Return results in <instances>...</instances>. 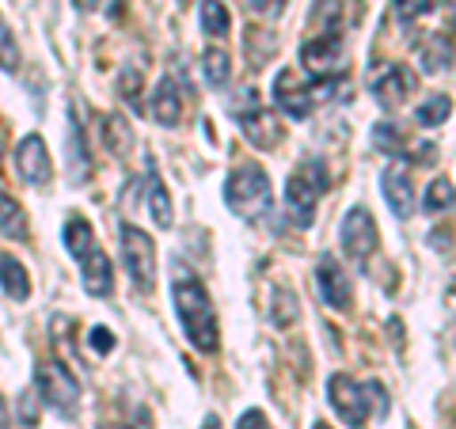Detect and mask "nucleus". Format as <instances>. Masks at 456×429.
I'll return each instance as SVG.
<instances>
[{"instance_id":"obj_3","label":"nucleus","mask_w":456,"mask_h":429,"mask_svg":"<svg viewBox=\"0 0 456 429\" xmlns=\"http://www.w3.org/2000/svg\"><path fill=\"white\" fill-rule=\"evenodd\" d=\"M224 202L240 221H263L270 213V175L259 164H240L224 182Z\"/></svg>"},{"instance_id":"obj_1","label":"nucleus","mask_w":456,"mask_h":429,"mask_svg":"<svg viewBox=\"0 0 456 429\" xmlns=\"http://www.w3.org/2000/svg\"><path fill=\"white\" fill-rule=\"evenodd\" d=\"M171 300H175V316L187 331L191 346L213 353L221 346V327H217V312H213V300L206 293V285L194 274H179L171 281Z\"/></svg>"},{"instance_id":"obj_22","label":"nucleus","mask_w":456,"mask_h":429,"mask_svg":"<svg viewBox=\"0 0 456 429\" xmlns=\"http://www.w3.org/2000/svg\"><path fill=\"white\" fill-rule=\"evenodd\" d=\"M202 73H206V80L213 84V88H224V84L232 80V57H228L224 50H217V46H209L202 53Z\"/></svg>"},{"instance_id":"obj_2","label":"nucleus","mask_w":456,"mask_h":429,"mask_svg":"<svg viewBox=\"0 0 456 429\" xmlns=\"http://www.w3.org/2000/svg\"><path fill=\"white\" fill-rule=\"evenodd\" d=\"M65 247L80 263L84 293H88V296H110L114 293V266L107 259V251L99 247L92 224L84 221L80 213H73V217L65 221Z\"/></svg>"},{"instance_id":"obj_28","label":"nucleus","mask_w":456,"mask_h":429,"mask_svg":"<svg viewBox=\"0 0 456 429\" xmlns=\"http://www.w3.org/2000/svg\"><path fill=\"white\" fill-rule=\"evenodd\" d=\"M392 12H395V23L403 27V31H411V27L430 12V0H392Z\"/></svg>"},{"instance_id":"obj_26","label":"nucleus","mask_w":456,"mask_h":429,"mask_svg":"<svg viewBox=\"0 0 456 429\" xmlns=\"http://www.w3.org/2000/svg\"><path fill=\"white\" fill-rule=\"evenodd\" d=\"M456 206V187L449 179H434L430 187H426V213H449Z\"/></svg>"},{"instance_id":"obj_5","label":"nucleus","mask_w":456,"mask_h":429,"mask_svg":"<svg viewBox=\"0 0 456 429\" xmlns=\"http://www.w3.org/2000/svg\"><path fill=\"white\" fill-rule=\"evenodd\" d=\"M35 388L42 395V403H46L53 414H61V418H73V414H77V407H80V384H77L73 373H69V365L42 361L35 368Z\"/></svg>"},{"instance_id":"obj_6","label":"nucleus","mask_w":456,"mask_h":429,"mask_svg":"<svg viewBox=\"0 0 456 429\" xmlns=\"http://www.w3.org/2000/svg\"><path fill=\"white\" fill-rule=\"evenodd\" d=\"M122 263H126V274H130L134 289L141 293L156 289V247L145 228L122 224Z\"/></svg>"},{"instance_id":"obj_13","label":"nucleus","mask_w":456,"mask_h":429,"mask_svg":"<svg viewBox=\"0 0 456 429\" xmlns=\"http://www.w3.org/2000/svg\"><path fill=\"white\" fill-rule=\"evenodd\" d=\"M380 190H384V198H388V206H392L395 217H411V209H415V187H411L407 160H392L388 167H384Z\"/></svg>"},{"instance_id":"obj_14","label":"nucleus","mask_w":456,"mask_h":429,"mask_svg":"<svg viewBox=\"0 0 456 429\" xmlns=\"http://www.w3.org/2000/svg\"><path fill=\"white\" fill-rule=\"evenodd\" d=\"M415 92V73L407 65H388L384 73L373 80V99L384 110H399L407 103V95Z\"/></svg>"},{"instance_id":"obj_41","label":"nucleus","mask_w":456,"mask_h":429,"mask_svg":"<svg viewBox=\"0 0 456 429\" xmlns=\"http://www.w3.org/2000/svg\"><path fill=\"white\" fill-rule=\"evenodd\" d=\"M312 429H331V425H327V422H316V425H312Z\"/></svg>"},{"instance_id":"obj_31","label":"nucleus","mask_w":456,"mask_h":429,"mask_svg":"<svg viewBox=\"0 0 456 429\" xmlns=\"http://www.w3.org/2000/svg\"><path fill=\"white\" fill-rule=\"evenodd\" d=\"M362 388H365V399H369V414H380L384 418V414H388V392H384V384L380 380H365Z\"/></svg>"},{"instance_id":"obj_37","label":"nucleus","mask_w":456,"mask_h":429,"mask_svg":"<svg viewBox=\"0 0 456 429\" xmlns=\"http://www.w3.org/2000/svg\"><path fill=\"white\" fill-rule=\"evenodd\" d=\"M445 4V20L452 23V31H456V0H441Z\"/></svg>"},{"instance_id":"obj_32","label":"nucleus","mask_w":456,"mask_h":429,"mask_svg":"<svg viewBox=\"0 0 456 429\" xmlns=\"http://www.w3.org/2000/svg\"><path fill=\"white\" fill-rule=\"evenodd\" d=\"M118 95H122L130 107H137V95H141V69H122Z\"/></svg>"},{"instance_id":"obj_40","label":"nucleus","mask_w":456,"mask_h":429,"mask_svg":"<svg viewBox=\"0 0 456 429\" xmlns=\"http://www.w3.org/2000/svg\"><path fill=\"white\" fill-rule=\"evenodd\" d=\"M202 429H221V418H217V414H209V418L202 422Z\"/></svg>"},{"instance_id":"obj_30","label":"nucleus","mask_w":456,"mask_h":429,"mask_svg":"<svg viewBox=\"0 0 456 429\" xmlns=\"http://www.w3.org/2000/svg\"><path fill=\"white\" fill-rule=\"evenodd\" d=\"M338 0H316V8H312V23H320V31H338Z\"/></svg>"},{"instance_id":"obj_16","label":"nucleus","mask_w":456,"mask_h":429,"mask_svg":"<svg viewBox=\"0 0 456 429\" xmlns=\"http://www.w3.org/2000/svg\"><path fill=\"white\" fill-rule=\"evenodd\" d=\"M149 110H152L156 122L167 125V130H175V125L183 122V95H179V84L171 80V77H164L160 84H156Z\"/></svg>"},{"instance_id":"obj_42","label":"nucleus","mask_w":456,"mask_h":429,"mask_svg":"<svg viewBox=\"0 0 456 429\" xmlns=\"http://www.w3.org/2000/svg\"><path fill=\"white\" fill-rule=\"evenodd\" d=\"M99 429H122V425H99Z\"/></svg>"},{"instance_id":"obj_8","label":"nucleus","mask_w":456,"mask_h":429,"mask_svg":"<svg viewBox=\"0 0 456 429\" xmlns=\"http://www.w3.org/2000/svg\"><path fill=\"white\" fill-rule=\"evenodd\" d=\"M327 403H331V410L350 429H365V422H369V399H365V388L358 380H350L346 373H335L331 380H327Z\"/></svg>"},{"instance_id":"obj_21","label":"nucleus","mask_w":456,"mask_h":429,"mask_svg":"<svg viewBox=\"0 0 456 429\" xmlns=\"http://www.w3.org/2000/svg\"><path fill=\"white\" fill-rule=\"evenodd\" d=\"M373 145L380 152H388L392 160H403V152L411 149V141L403 137V130H399L395 122H377V130H373Z\"/></svg>"},{"instance_id":"obj_15","label":"nucleus","mask_w":456,"mask_h":429,"mask_svg":"<svg viewBox=\"0 0 456 429\" xmlns=\"http://www.w3.org/2000/svg\"><path fill=\"white\" fill-rule=\"evenodd\" d=\"M236 118H240V130H244V137L251 141L255 149H274L281 141L278 118L270 110H263L259 103H251L248 110H236Z\"/></svg>"},{"instance_id":"obj_29","label":"nucleus","mask_w":456,"mask_h":429,"mask_svg":"<svg viewBox=\"0 0 456 429\" xmlns=\"http://www.w3.org/2000/svg\"><path fill=\"white\" fill-rule=\"evenodd\" d=\"M0 69H4V73H16L20 69V46H16V35H12L4 16H0Z\"/></svg>"},{"instance_id":"obj_27","label":"nucleus","mask_w":456,"mask_h":429,"mask_svg":"<svg viewBox=\"0 0 456 429\" xmlns=\"http://www.w3.org/2000/svg\"><path fill=\"white\" fill-rule=\"evenodd\" d=\"M103 141H107V149H110V152H118V156H122L126 149H130L134 134H130V125H126L118 114H107V118H103Z\"/></svg>"},{"instance_id":"obj_17","label":"nucleus","mask_w":456,"mask_h":429,"mask_svg":"<svg viewBox=\"0 0 456 429\" xmlns=\"http://www.w3.org/2000/svg\"><path fill=\"white\" fill-rule=\"evenodd\" d=\"M419 65H422V73H445V69L456 65V46H452V38L449 35H430L422 42V53H419Z\"/></svg>"},{"instance_id":"obj_12","label":"nucleus","mask_w":456,"mask_h":429,"mask_svg":"<svg viewBox=\"0 0 456 429\" xmlns=\"http://www.w3.org/2000/svg\"><path fill=\"white\" fill-rule=\"evenodd\" d=\"M316 289L323 296V304L327 308H335V312H350V278H346V270L338 266L335 255H320V263H316Z\"/></svg>"},{"instance_id":"obj_7","label":"nucleus","mask_w":456,"mask_h":429,"mask_svg":"<svg viewBox=\"0 0 456 429\" xmlns=\"http://www.w3.org/2000/svg\"><path fill=\"white\" fill-rule=\"evenodd\" d=\"M338 236H342V251H346V255H350V263H358V266H365L369 259H373V251L380 247L377 221L369 217V209H365V206L350 209L346 217H342Z\"/></svg>"},{"instance_id":"obj_9","label":"nucleus","mask_w":456,"mask_h":429,"mask_svg":"<svg viewBox=\"0 0 456 429\" xmlns=\"http://www.w3.org/2000/svg\"><path fill=\"white\" fill-rule=\"evenodd\" d=\"M342 61H346V42H342L338 31H320L301 46V65L320 80L323 77H338Z\"/></svg>"},{"instance_id":"obj_20","label":"nucleus","mask_w":456,"mask_h":429,"mask_svg":"<svg viewBox=\"0 0 456 429\" xmlns=\"http://www.w3.org/2000/svg\"><path fill=\"white\" fill-rule=\"evenodd\" d=\"M69 149H73V179L84 182L92 175V164H88V145H84V125L77 118V110L69 114Z\"/></svg>"},{"instance_id":"obj_4","label":"nucleus","mask_w":456,"mask_h":429,"mask_svg":"<svg viewBox=\"0 0 456 429\" xmlns=\"http://www.w3.org/2000/svg\"><path fill=\"white\" fill-rule=\"evenodd\" d=\"M327 190V171L320 160H301V167L285 182V213L293 217L297 228H312L316 221V202Z\"/></svg>"},{"instance_id":"obj_24","label":"nucleus","mask_w":456,"mask_h":429,"mask_svg":"<svg viewBox=\"0 0 456 429\" xmlns=\"http://www.w3.org/2000/svg\"><path fill=\"white\" fill-rule=\"evenodd\" d=\"M228 27H232V16H228V8L221 0H202V31L209 38H224Z\"/></svg>"},{"instance_id":"obj_35","label":"nucleus","mask_w":456,"mask_h":429,"mask_svg":"<svg viewBox=\"0 0 456 429\" xmlns=\"http://www.w3.org/2000/svg\"><path fill=\"white\" fill-rule=\"evenodd\" d=\"M236 429H274V425H270V418L263 410H244V418L236 422Z\"/></svg>"},{"instance_id":"obj_10","label":"nucleus","mask_w":456,"mask_h":429,"mask_svg":"<svg viewBox=\"0 0 456 429\" xmlns=\"http://www.w3.org/2000/svg\"><path fill=\"white\" fill-rule=\"evenodd\" d=\"M16 171L27 187H50L53 179V164H50V152H46V141L38 134H27L20 145H16Z\"/></svg>"},{"instance_id":"obj_11","label":"nucleus","mask_w":456,"mask_h":429,"mask_svg":"<svg viewBox=\"0 0 456 429\" xmlns=\"http://www.w3.org/2000/svg\"><path fill=\"white\" fill-rule=\"evenodd\" d=\"M274 107L281 114H289V118H308L312 107H316L312 84H305L301 73H293V69H281L274 80Z\"/></svg>"},{"instance_id":"obj_39","label":"nucleus","mask_w":456,"mask_h":429,"mask_svg":"<svg viewBox=\"0 0 456 429\" xmlns=\"http://www.w3.org/2000/svg\"><path fill=\"white\" fill-rule=\"evenodd\" d=\"M73 4H77L80 12H95V8H99V0H73Z\"/></svg>"},{"instance_id":"obj_34","label":"nucleus","mask_w":456,"mask_h":429,"mask_svg":"<svg viewBox=\"0 0 456 429\" xmlns=\"http://www.w3.org/2000/svg\"><path fill=\"white\" fill-rule=\"evenodd\" d=\"M92 350L95 353H110L114 350V331H107V327H92Z\"/></svg>"},{"instance_id":"obj_33","label":"nucleus","mask_w":456,"mask_h":429,"mask_svg":"<svg viewBox=\"0 0 456 429\" xmlns=\"http://www.w3.org/2000/svg\"><path fill=\"white\" fill-rule=\"evenodd\" d=\"M38 403H42V399L35 392H23L20 395V425H27V429L38 425Z\"/></svg>"},{"instance_id":"obj_23","label":"nucleus","mask_w":456,"mask_h":429,"mask_svg":"<svg viewBox=\"0 0 456 429\" xmlns=\"http://www.w3.org/2000/svg\"><path fill=\"white\" fill-rule=\"evenodd\" d=\"M149 206H152V221L156 228H167L171 224V198H167V187L156 175V167L149 164Z\"/></svg>"},{"instance_id":"obj_19","label":"nucleus","mask_w":456,"mask_h":429,"mask_svg":"<svg viewBox=\"0 0 456 429\" xmlns=\"http://www.w3.org/2000/svg\"><path fill=\"white\" fill-rule=\"evenodd\" d=\"M0 236L8 239H27V213L8 190H0Z\"/></svg>"},{"instance_id":"obj_25","label":"nucleus","mask_w":456,"mask_h":429,"mask_svg":"<svg viewBox=\"0 0 456 429\" xmlns=\"http://www.w3.org/2000/svg\"><path fill=\"white\" fill-rule=\"evenodd\" d=\"M449 114H452V99H449V95H430V99H426V103H419V110H415V122L430 130V125H441V122H445Z\"/></svg>"},{"instance_id":"obj_38","label":"nucleus","mask_w":456,"mask_h":429,"mask_svg":"<svg viewBox=\"0 0 456 429\" xmlns=\"http://www.w3.org/2000/svg\"><path fill=\"white\" fill-rule=\"evenodd\" d=\"M8 425H12V414L4 407V399H0V429H8Z\"/></svg>"},{"instance_id":"obj_18","label":"nucleus","mask_w":456,"mask_h":429,"mask_svg":"<svg viewBox=\"0 0 456 429\" xmlns=\"http://www.w3.org/2000/svg\"><path fill=\"white\" fill-rule=\"evenodd\" d=\"M0 289L12 300H27L31 296V278H27V266L16 255H0Z\"/></svg>"},{"instance_id":"obj_36","label":"nucleus","mask_w":456,"mask_h":429,"mask_svg":"<svg viewBox=\"0 0 456 429\" xmlns=\"http://www.w3.org/2000/svg\"><path fill=\"white\" fill-rule=\"evenodd\" d=\"M281 4H285V0H251V8L266 12V16H281Z\"/></svg>"}]
</instances>
